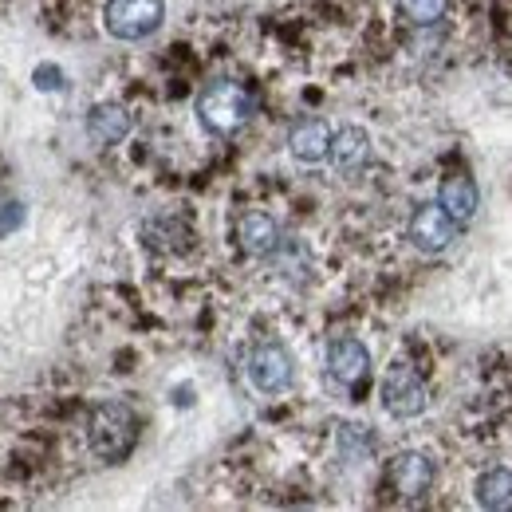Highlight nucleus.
Wrapping results in <instances>:
<instances>
[{
    "mask_svg": "<svg viewBox=\"0 0 512 512\" xmlns=\"http://www.w3.org/2000/svg\"><path fill=\"white\" fill-rule=\"evenodd\" d=\"M426 383L418 379L414 367L406 363H394L383 379V406L394 414V418H418L426 410Z\"/></svg>",
    "mask_w": 512,
    "mask_h": 512,
    "instance_id": "nucleus-5",
    "label": "nucleus"
},
{
    "mask_svg": "<svg viewBox=\"0 0 512 512\" xmlns=\"http://www.w3.org/2000/svg\"><path fill=\"white\" fill-rule=\"evenodd\" d=\"M453 237H457V221L442 209V201L414 209V217H410V241L422 253H446L449 245H453Z\"/></svg>",
    "mask_w": 512,
    "mask_h": 512,
    "instance_id": "nucleus-7",
    "label": "nucleus"
},
{
    "mask_svg": "<svg viewBox=\"0 0 512 512\" xmlns=\"http://www.w3.org/2000/svg\"><path fill=\"white\" fill-rule=\"evenodd\" d=\"M288 150L296 162H323L331 154V127L323 119H304L288 134Z\"/></svg>",
    "mask_w": 512,
    "mask_h": 512,
    "instance_id": "nucleus-10",
    "label": "nucleus"
},
{
    "mask_svg": "<svg viewBox=\"0 0 512 512\" xmlns=\"http://www.w3.org/2000/svg\"><path fill=\"white\" fill-rule=\"evenodd\" d=\"M402 20H410L414 28H430L449 12V0H398Z\"/></svg>",
    "mask_w": 512,
    "mask_h": 512,
    "instance_id": "nucleus-15",
    "label": "nucleus"
},
{
    "mask_svg": "<svg viewBox=\"0 0 512 512\" xmlns=\"http://www.w3.org/2000/svg\"><path fill=\"white\" fill-rule=\"evenodd\" d=\"M237 241L249 256H272L280 249V225L264 209H249L237 221Z\"/></svg>",
    "mask_w": 512,
    "mask_h": 512,
    "instance_id": "nucleus-9",
    "label": "nucleus"
},
{
    "mask_svg": "<svg viewBox=\"0 0 512 512\" xmlns=\"http://www.w3.org/2000/svg\"><path fill=\"white\" fill-rule=\"evenodd\" d=\"M477 501L481 509L509 512L512 509V473L509 469H489L477 477Z\"/></svg>",
    "mask_w": 512,
    "mask_h": 512,
    "instance_id": "nucleus-14",
    "label": "nucleus"
},
{
    "mask_svg": "<svg viewBox=\"0 0 512 512\" xmlns=\"http://www.w3.org/2000/svg\"><path fill=\"white\" fill-rule=\"evenodd\" d=\"M87 134H91L95 146H115L130 134V115L119 103H99L87 115Z\"/></svg>",
    "mask_w": 512,
    "mask_h": 512,
    "instance_id": "nucleus-12",
    "label": "nucleus"
},
{
    "mask_svg": "<svg viewBox=\"0 0 512 512\" xmlns=\"http://www.w3.org/2000/svg\"><path fill=\"white\" fill-rule=\"evenodd\" d=\"M87 442L99 461H123L138 442V418L123 402H99L87 422Z\"/></svg>",
    "mask_w": 512,
    "mask_h": 512,
    "instance_id": "nucleus-2",
    "label": "nucleus"
},
{
    "mask_svg": "<svg viewBox=\"0 0 512 512\" xmlns=\"http://www.w3.org/2000/svg\"><path fill=\"white\" fill-rule=\"evenodd\" d=\"M249 383L260 394H284L288 386L296 383V363H292L284 343H276V339L256 343L253 355H249Z\"/></svg>",
    "mask_w": 512,
    "mask_h": 512,
    "instance_id": "nucleus-4",
    "label": "nucleus"
},
{
    "mask_svg": "<svg viewBox=\"0 0 512 512\" xmlns=\"http://www.w3.org/2000/svg\"><path fill=\"white\" fill-rule=\"evenodd\" d=\"M36 87H40V91H60V87H64V71L52 64L36 67Z\"/></svg>",
    "mask_w": 512,
    "mask_h": 512,
    "instance_id": "nucleus-16",
    "label": "nucleus"
},
{
    "mask_svg": "<svg viewBox=\"0 0 512 512\" xmlns=\"http://www.w3.org/2000/svg\"><path fill=\"white\" fill-rule=\"evenodd\" d=\"M166 16V0H107L103 8V24L115 40H146L158 32Z\"/></svg>",
    "mask_w": 512,
    "mask_h": 512,
    "instance_id": "nucleus-3",
    "label": "nucleus"
},
{
    "mask_svg": "<svg viewBox=\"0 0 512 512\" xmlns=\"http://www.w3.org/2000/svg\"><path fill=\"white\" fill-rule=\"evenodd\" d=\"M249 115H253V95L233 79H217L197 95V119L209 134L229 138L249 123Z\"/></svg>",
    "mask_w": 512,
    "mask_h": 512,
    "instance_id": "nucleus-1",
    "label": "nucleus"
},
{
    "mask_svg": "<svg viewBox=\"0 0 512 512\" xmlns=\"http://www.w3.org/2000/svg\"><path fill=\"white\" fill-rule=\"evenodd\" d=\"M438 201H442V209H446L457 225H465V221H473V213H477V201H481V197H477L473 178H465V174H449V178H442Z\"/></svg>",
    "mask_w": 512,
    "mask_h": 512,
    "instance_id": "nucleus-13",
    "label": "nucleus"
},
{
    "mask_svg": "<svg viewBox=\"0 0 512 512\" xmlns=\"http://www.w3.org/2000/svg\"><path fill=\"white\" fill-rule=\"evenodd\" d=\"M434 477H438V469H434V461H430L426 453L406 449V453H398V457L390 461V485H394V493L406 497V501L426 497L430 485H434Z\"/></svg>",
    "mask_w": 512,
    "mask_h": 512,
    "instance_id": "nucleus-8",
    "label": "nucleus"
},
{
    "mask_svg": "<svg viewBox=\"0 0 512 512\" xmlns=\"http://www.w3.org/2000/svg\"><path fill=\"white\" fill-rule=\"evenodd\" d=\"M367 158H371V138H367V130L343 127L331 134V162H335V170L355 174L359 166H367Z\"/></svg>",
    "mask_w": 512,
    "mask_h": 512,
    "instance_id": "nucleus-11",
    "label": "nucleus"
},
{
    "mask_svg": "<svg viewBox=\"0 0 512 512\" xmlns=\"http://www.w3.org/2000/svg\"><path fill=\"white\" fill-rule=\"evenodd\" d=\"M327 371H331L335 383L359 390V386L371 379V351L359 339H351V335L331 339L327 343Z\"/></svg>",
    "mask_w": 512,
    "mask_h": 512,
    "instance_id": "nucleus-6",
    "label": "nucleus"
}]
</instances>
